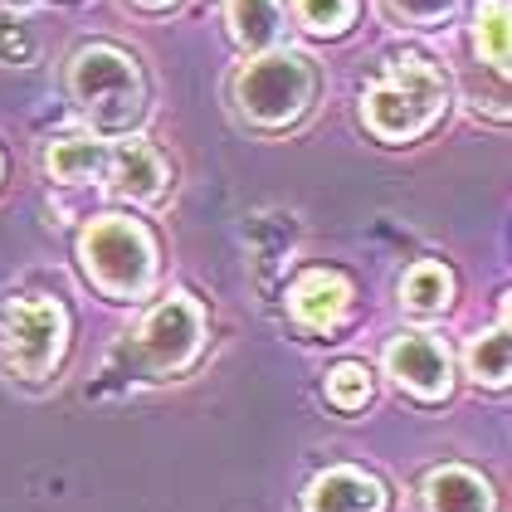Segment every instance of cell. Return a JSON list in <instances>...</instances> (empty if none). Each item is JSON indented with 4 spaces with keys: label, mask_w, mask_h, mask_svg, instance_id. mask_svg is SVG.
<instances>
[{
    "label": "cell",
    "mask_w": 512,
    "mask_h": 512,
    "mask_svg": "<svg viewBox=\"0 0 512 512\" xmlns=\"http://www.w3.org/2000/svg\"><path fill=\"white\" fill-rule=\"evenodd\" d=\"M449 103V83L434 69L430 59L420 54H405V59H391V69L366 88L361 98V113H366V127L386 142H410L430 127Z\"/></svg>",
    "instance_id": "6da1fadb"
},
{
    "label": "cell",
    "mask_w": 512,
    "mask_h": 512,
    "mask_svg": "<svg viewBox=\"0 0 512 512\" xmlns=\"http://www.w3.org/2000/svg\"><path fill=\"white\" fill-rule=\"evenodd\" d=\"M69 93L103 132L132 127L142 113V74L113 44H83L69 64Z\"/></svg>",
    "instance_id": "7a4b0ae2"
},
{
    "label": "cell",
    "mask_w": 512,
    "mask_h": 512,
    "mask_svg": "<svg viewBox=\"0 0 512 512\" xmlns=\"http://www.w3.org/2000/svg\"><path fill=\"white\" fill-rule=\"evenodd\" d=\"M83 264L93 283L113 298H137L147 293V283L157 274V249L152 235L137 220H93L83 235Z\"/></svg>",
    "instance_id": "3957f363"
},
{
    "label": "cell",
    "mask_w": 512,
    "mask_h": 512,
    "mask_svg": "<svg viewBox=\"0 0 512 512\" xmlns=\"http://www.w3.org/2000/svg\"><path fill=\"white\" fill-rule=\"evenodd\" d=\"M239 108L264 127H283V122L303 118L308 98H313V64L303 54H264L254 59L235 83Z\"/></svg>",
    "instance_id": "277c9868"
},
{
    "label": "cell",
    "mask_w": 512,
    "mask_h": 512,
    "mask_svg": "<svg viewBox=\"0 0 512 512\" xmlns=\"http://www.w3.org/2000/svg\"><path fill=\"white\" fill-rule=\"evenodd\" d=\"M200 337H205V317L191 298L176 293L161 308H152L137 342H127L118 356H132L142 376H171V371L191 366V356L200 352Z\"/></svg>",
    "instance_id": "5b68a950"
},
{
    "label": "cell",
    "mask_w": 512,
    "mask_h": 512,
    "mask_svg": "<svg viewBox=\"0 0 512 512\" xmlns=\"http://www.w3.org/2000/svg\"><path fill=\"white\" fill-rule=\"evenodd\" d=\"M64 337H69V313L54 298H15L5 308V352L10 366L30 381L54 371V361L64 356Z\"/></svg>",
    "instance_id": "8992f818"
},
{
    "label": "cell",
    "mask_w": 512,
    "mask_h": 512,
    "mask_svg": "<svg viewBox=\"0 0 512 512\" xmlns=\"http://www.w3.org/2000/svg\"><path fill=\"white\" fill-rule=\"evenodd\" d=\"M386 371L405 391H415L420 400H439L449 395V381H454V361H449V347L430 337V332H405L395 337L391 352H386Z\"/></svg>",
    "instance_id": "52a82bcc"
},
{
    "label": "cell",
    "mask_w": 512,
    "mask_h": 512,
    "mask_svg": "<svg viewBox=\"0 0 512 512\" xmlns=\"http://www.w3.org/2000/svg\"><path fill=\"white\" fill-rule=\"evenodd\" d=\"M308 512H381L386 508V488L361 469H327L308 483Z\"/></svg>",
    "instance_id": "ba28073f"
},
{
    "label": "cell",
    "mask_w": 512,
    "mask_h": 512,
    "mask_svg": "<svg viewBox=\"0 0 512 512\" xmlns=\"http://www.w3.org/2000/svg\"><path fill=\"white\" fill-rule=\"evenodd\" d=\"M347 303H352V288H347V278L342 274H327V269H313V274H303L293 283V293H288V308L293 317L303 322V327H337L342 313H347Z\"/></svg>",
    "instance_id": "9c48e42d"
},
{
    "label": "cell",
    "mask_w": 512,
    "mask_h": 512,
    "mask_svg": "<svg viewBox=\"0 0 512 512\" xmlns=\"http://www.w3.org/2000/svg\"><path fill=\"white\" fill-rule=\"evenodd\" d=\"M108 176L113 191L127 200H157L166 186V166L147 142H122L118 152H108Z\"/></svg>",
    "instance_id": "30bf717a"
},
{
    "label": "cell",
    "mask_w": 512,
    "mask_h": 512,
    "mask_svg": "<svg viewBox=\"0 0 512 512\" xmlns=\"http://www.w3.org/2000/svg\"><path fill=\"white\" fill-rule=\"evenodd\" d=\"M430 512H493V488L473 469H434L425 478Z\"/></svg>",
    "instance_id": "8fae6325"
},
{
    "label": "cell",
    "mask_w": 512,
    "mask_h": 512,
    "mask_svg": "<svg viewBox=\"0 0 512 512\" xmlns=\"http://www.w3.org/2000/svg\"><path fill=\"white\" fill-rule=\"evenodd\" d=\"M44 166H49L54 181H69V186L74 181H93L98 171H108V147L93 142V137H64V142L49 147Z\"/></svg>",
    "instance_id": "7c38bea8"
},
{
    "label": "cell",
    "mask_w": 512,
    "mask_h": 512,
    "mask_svg": "<svg viewBox=\"0 0 512 512\" xmlns=\"http://www.w3.org/2000/svg\"><path fill=\"white\" fill-rule=\"evenodd\" d=\"M230 35L244 49H269L283 35V5L278 0H230Z\"/></svg>",
    "instance_id": "4fadbf2b"
},
{
    "label": "cell",
    "mask_w": 512,
    "mask_h": 512,
    "mask_svg": "<svg viewBox=\"0 0 512 512\" xmlns=\"http://www.w3.org/2000/svg\"><path fill=\"white\" fill-rule=\"evenodd\" d=\"M473 44H478V54H483V64L488 69H498V74H508V0H478V10H473Z\"/></svg>",
    "instance_id": "5bb4252c"
},
{
    "label": "cell",
    "mask_w": 512,
    "mask_h": 512,
    "mask_svg": "<svg viewBox=\"0 0 512 512\" xmlns=\"http://www.w3.org/2000/svg\"><path fill=\"white\" fill-rule=\"evenodd\" d=\"M449 269L444 264H434V259H420L410 274H405V283H400V303L405 308H415V313H439L444 303H449Z\"/></svg>",
    "instance_id": "9a60e30c"
},
{
    "label": "cell",
    "mask_w": 512,
    "mask_h": 512,
    "mask_svg": "<svg viewBox=\"0 0 512 512\" xmlns=\"http://www.w3.org/2000/svg\"><path fill=\"white\" fill-rule=\"evenodd\" d=\"M469 371L478 381H488V386H503L512 371V342H508V322L498 327V332H488V337H478L469 347Z\"/></svg>",
    "instance_id": "2e32d148"
},
{
    "label": "cell",
    "mask_w": 512,
    "mask_h": 512,
    "mask_svg": "<svg viewBox=\"0 0 512 512\" xmlns=\"http://www.w3.org/2000/svg\"><path fill=\"white\" fill-rule=\"evenodd\" d=\"M293 10H298L303 30H313V35H342L352 25L356 0H293Z\"/></svg>",
    "instance_id": "e0dca14e"
},
{
    "label": "cell",
    "mask_w": 512,
    "mask_h": 512,
    "mask_svg": "<svg viewBox=\"0 0 512 512\" xmlns=\"http://www.w3.org/2000/svg\"><path fill=\"white\" fill-rule=\"evenodd\" d=\"M327 400L337 405V410H361L366 400H371V376H366V366H337L332 376H327Z\"/></svg>",
    "instance_id": "ac0fdd59"
},
{
    "label": "cell",
    "mask_w": 512,
    "mask_h": 512,
    "mask_svg": "<svg viewBox=\"0 0 512 512\" xmlns=\"http://www.w3.org/2000/svg\"><path fill=\"white\" fill-rule=\"evenodd\" d=\"M35 59V35L20 15H0V64H30Z\"/></svg>",
    "instance_id": "d6986e66"
},
{
    "label": "cell",
    "mask_w": 512,
    "mask_h": 512,
    "mask_svg": "<svg viewBox=\"0 0 512 512\" xmlns=\"http://www.w3.org/2000/svg\"><path fill=\"white\" fill-rule=\"evenodd\" d=\"M454 5H459V0H391V10L400 20H410V25H434V20H444Z\"/></svg>",
    "instance_id": "ffe728a7"
},
{
    "label": "cell",
    "mask_w": 512,
    "mask_h": 512,
    "mask_svg": "<svg viewBox=\"0 0 512 512\" xmlns=\"http://www.w3.org/2000/svg\"><path fill=\"white\" fill-rule=\"evenodd\" d=\"M5 5H10V10H25V5H35V0H5Z\"/></svg>",
    "instance_id": "44dd1931"
},
{
    "label": "cell",
    "mask_w": 512,
    "mask_h": 512,
    "mask_svg": "<svg viewBox=\"0 0 512 512\" xmlns=\"http://www.w3.org/2000/svg\"><path fill=\"white\" fill-rule=\"evenodd\" d=\"M142 5H171V0H142Z\"/></svg>",
    "instance_id": "7402d4cb"
}]
</instances>
